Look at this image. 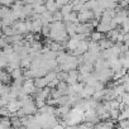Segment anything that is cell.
<instances>
[{
  "mask_svg": "<svg viewBox=\"0 0 129 129\" xmlns=\"http://www.w3.org/2000/svg\"><path fill=\"white\" fill-rule=\"evenodd\" d=\"M94 19V12L89 9H84L82 12L77 13V20L79 23H87Z\"/></svg>",
  "mask_w": 129,
  "mask_h": 129,
  "instance_id": "obj_1",
  "label": "cell"
},
{
  "mask_svg": "<svg viewBox=\"0 0 129 129\" xmlns=\"http://www.w3.org/2000/svg\"><path fill=\"white\" fill-rule=\"evenodd\" d=\"M7 109L10 114H15L19 109H22V103L17 99V100H13V101H9L8 105H7Z\"/></svg>",
  "mask_w": 129,
  "mask_h": 129,
  "instance_id": "obj_2",
  "label": "cell"
},
{
  "mask_svg": "<svg viewBox=\"0 0 129 129\" xmlns=\"http://www.w3.org/2000/svg\"><path fill=\"white\" fill-rule=\"evenodd\" d=\"M79 71L77 70H72V71H70L69 72V76H67V80H66V84L67 85H75V84H77V81H79Z\"/></svg>",
  "mask_w": 129,
  "mask_h": 129,
  "instance_id": "obj_3",
  "label": "cell"
},
{
  "mask_svg": "<svg viewBox=\"0 0 129 129\" xmlns=\"http://www.w3.org/2000/svg\"><path fill=\"white\" fill-rule=\"evenodd\" d=\"M99 43V47H100V49L101 51H104V49H109V48H111L115 43L113 42V41H110L109 38H103L100 42H98Z\"/></svg>",
  "mask_w": 129,
  "mask_h": 129,
  "instance_id": "obj_4",
  "label": "cell"
},
{
  "mask_svg": "<svg viewBox=\"0 0 129 129\" xmlns=\"http://www.w3.org/2000/svg\"><path fill=\"white\" fill-rule=\"evenodd\" d=\"M34 86L37 89H43V87L48 86V81L46 80V77H37V79H34Z\"/></svg>",
  "mask_w": 129,
  "mask_h": 129,
  "instance_id": "obj_5",
  "label": "cell"
},
{
  "mask_svg": "<svg viewBox=\"0 0 129 129\" xmlns=\"http://www.w3.org/2000/svg\"><path fill=\"white\" fill-rule=\"evenodd\" d=\"M44 5H46V9H47V12H49V13H52V14L59 10V8L57 7L56 2H47Z\"/></svg>",
  "mask_w": 129,
  "mask_h": 129,
  "instance_id": "obj_6",
  "label": "cell"
},
{
  "mask_svg": "<svg viewBox=\"0 0 129 129\" xmlns=\"http://www.w3.org/2000/svg\"><path fill=\"white\" fill-rule=\"evenodd\" d=\"M59 12H61V14L64 17V15H69V14H71L72 12H74V7H72V4L71 3H69V4H66V5H63L61 9H59Z\"/></svg>",
  "mask_w": 129,
  "mask_h": 129,
  "instance_id": "obj_7",
  "label": "cell"
},
{
  "mask_svg": "<svg viewBox=\"0 0 129 129\" xmlns=\"http://www.w3.org/2000/svg\"><path fill=\"white\" fill-rule=\"evenodd\" d=\"M0 129H12L10 118L5 116V118H3V119H0Z\"/></svg>",
  "mask_w": 129,
  "mask_h": 129,
  "instance_id": "obj_8",
  "label": "cell"
},
{
  "mask_svg": "<svg viewBox=\"0 0 129 129\" xmlns=\"http://www.w3.org/2000/svg\"><path fill=\"white\" fill-rule=\"evenodd\" d=\"M103 38H104V34L98 32V30L96 32H91V34H90V41H94V42H100Z\"/></svg>",
  "mask_w": 129,
  "mask_h": 129,
  "instance_id": "obj_9",
  "label": "cell"
},
{
  "mask_svg": "<svg viewBox=\"0 0 129 129\" xmlns=\"http://www.w3.org/2000/svg\"><path fill=\"white\" fill-rule=\"evenodd\" d=\"M10 76H12V79H13V80H17V79L22 77V76H23V74H22V67L14 69V70L10 72Z\"/></svg>",
  "mask_w": 129,
  "mask_h": 129,
  "instance_id": "obj_10",
  "label": "cell"
},
{
  "mask_svg": "<svg viewBox=\"0 0 129 129\" xmlns=\"http://www.w3.org/2000/svg\"><path fill=\"white\" fill-rule=\"evenodd\" d=\"M33 12L36 14H43V13L47 12V9H46V5L44 4L43 5H36V7H33Z\"/></svg>",
  "mask_w": 129,
  "mask_h": 129,
  "instance_id": "obj_11",
  "label": "cell"
},
{
  "mask_svg": "<svg viewBox=\"0 0 129 129\" xmlns=\"http://www.w3.org/2000/svg\"><path fill=\"white\" fill-rule=\"evenodd\" d=\"M44 77H46V80H47L48 84H49L51 81H53L54 79H57V72H56V71H49V72H47V75H46Z\"/></svg>",
  "mask_w": 129,
  "mask_h": 129,
  "instance_id": "obj_12",
  "label": "cell"
},
{
  "mask_svg": "<svg viewBox=\"0 0 129 129\" xmlns=\"http://www.w3.org/2000/svg\"><path fill=\"white\" fill-rule=\"evenodd\" d=\"M109 113H110V118H111L113 120H118L119 114H120V110H119V109H111Z\"/></svg>",
  "mask_w": 129,
  "mask_h": 129,
  "instance_id": "obj_13",
  "label": "cell"
},
{
  "mask_svg": "<svg viewBox=\"0 0 129 129\" xmlns=\"http://www.w3.org/2000/svg\"><path fill=\"white\" fill-rule=\"evenodd\" d=\"M119 126H121L123 129H129V119H124L119 121Z\"/></svg>",
  "mask_w": 129,
  "mask_h": 129,
  "instance_id": "obj_14",
  "label": "cell"
},
{
  "mask_svg": "<svg viewBox=\"0 0 129 129\" xmlns=\"http://www.w3.org/2000/svg\"><path fill=\"white\" fill-rule=\"evenodd\" d=\"M70 3V0H56V4H57V7L61 9L63 5H66V4H69Z\"/></svg>",
  "mask_w": 129,
  "mask_h": 129,
  "instance_id": "obj_15",
  "label": "cell"
},
{
  "mask_svg": "<svg viewBox=\"0 0 129 129\" xmlns=\"http://www.w3.org/2000/svg\"><path fill=\"white\" fill-rule=\"evenodd\" d=\"M64 126H66V123H56L51 129H64Z\"/></svg>",
  "mask_w": 129,
  "mask_h": 129,
  "instance_id": "obj_16",
  "label": "cell"
},
{
  "mask_svg": "<svg viewBox=\"0 0 129 129\" xmlns=\"http://www.w3.org/2000/svg\"><path fill=\"white\" fill-rule=\"evenodd\" d=\"M124 44H125V46H126V47H128V48H129V39H128V41H126V42H124Z\"/></svg>",
  "mask_w": 129,
  "mask_h": 129,
  "instance_id": "obj_17",
  "label": "cell"
},
{
  "mask_svg": "<svg viewBox=\"0 0 129 129\" xmlns=\"http://www.w3.org/2000/svg\"><path fill=\"white\" fill-rule=\"evenodd\" d=\"M47 2H56V0H46V3H47Z\"/></svg>",
  "mask_w": 129,
  "mask_h": 129,
  "instance_id": "obj_18",
  "label": "cell"
},
{
  "mask_svg": "<svg viewBox=\"0 0 129 129\" xmlns=\"http://www.w3.org/2000/svg\"><path fill=\"white\" fill-rule=\"evenodd\" d=\"M128 19H129V10H128Z\"/></svg>",
  "mask_w": 129,
  "mask_h": 129,
  "instance_id": "obj_19",
  "label": "cell"
},
{
  "mask_svg": "<svg viewBox=\"0 0 129 129\" xmlns=\"http://www.w3.org/2000/svg\"><path fill=\"white\" fill-rule=\"evenodd\" d=\"M43 2H46V0H43Z\"/></svg>",
  "mask_w": 129,
  "mask_h": 129,
  "instance_id": "obj_20",
  "label": "cell"
},
{
  "mask_svg": "<svg viewBox=\"0 0 129 129\" xmlns=\"http://www.w3.org/2000/svg\"><path fill=\"white\" fill-rule=\"evenodd\" d=\"M70 2H71V0H70Z\"/></svg>",
  "mask_w": 129,
  "mask_h": 129,
  "instance_id": "obj_21",
  "label": "cell"
}]
</instances>
